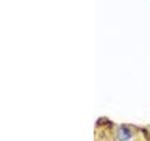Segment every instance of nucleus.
Masks as SVG:
<instances>
[{"instance_id":"obj_1","label":"nucleus","mask_w":150,"mask_h":141,"mask_svg":"<svg viewBox=\"0 0 150 141\" xmlns=\"http://www.w3.org/2000/svg\"><path fill=\"white\" fill-rule=\"evenodd\" d=\"M131 137V132L126 128V127H121L118 130V139L120 141H127Z\"/></svg>"}]
</instances>
